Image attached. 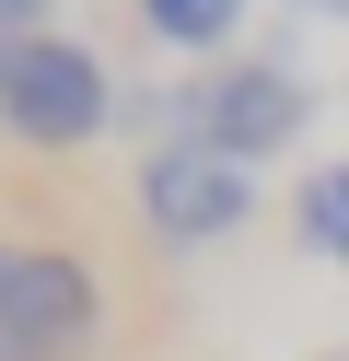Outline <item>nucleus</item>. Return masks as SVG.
Returning <instances> with one entry per match:
<instances>
[{"label":"nucleus","instance_id":"obj_3","mask_svg":"<svg viewBox=\"0 0 349 361\" xmlns=\"http://www.w3.org/2000/svg\"><path fill=\"white\" fill-rule=\"evenodd\" d=\"M105 326V291L59 245H0V361H70Z\"/></svg>","mask_w":349,"mask_h":361},{"label":"nucleus","instance_id":"obj_1","mask_svg":"<svg viewBox=\"0 0 349 361\" xmlns=\"http://www.w3.org/2000/svg\"><path fill=\"white\" fill-rule=\"evenodd\" d=\"M302 128H314V82L291 71V59H221V71L186 82V140H209L221 164H268V152H291Z\"/></svg>","mask_w":349,"mask_h":361},{"label":"nucleus","instance_id":"obj_8","mask_svg":"<svg viewBox=\"0 0 349 361\" xmlns=\"http://www.w3.org/2000/svg\"><path fill=\"white\" fill-rule=\"evenodd\" d=\"M291 12H302V24H349V0H291Z\"/></svg>","mask_w":349,"mask_h":361},{"label":"nucleus","instance_id":"obj_4","mask_svg":"<svg viewBox=\"0 0 349 361\" xmlns=\"http://www.w3.org/2000/svg\"><path fill=\"white\" fill-rule=\"evenodd\" d=\"M245 210H256V175L221 164L209 140H163L152 164H140V221H152L163 245H221Z\"/></svg>","mask_w":349,"mask_h":361},{"label":"nucleus","instance_id":"obj_2","mask_svg":"<svg viewBox=\"0 0 349 361\" xmlns=\"http://www.w3.org/2000/svg\"><path fill=\"white\" fill-rule=\"evenodd\" d=\"M116 105H128V94L105 82V59L70 47V35H35V47L12 59V82H0V128H12V140H35V152H82V140H105Z\"/></svg>","mask_w":349,"mask_h":361},{"label":"nucleus","instance_id":"obj_9","mask_svg":"<svg viewBox=\"0 0 349 361\" xmlns=\"http://www.w3.org/2000/svg\"><path fill=\"white\" fill-rule=\"evenodd\" d=\"M326 361H349V350H326Z\"/></svg>","mask_w":349,"mask_h":361},{"label":"nucleus","instance_id":"obj_7","mask_svg":"<svg viewBox=\"0 0 349 361\" xmlns=\"http://www.w3.org/2000/svg\"><path fill=\"white\" fill-rule=\"evenodd\" d=\"M47 12H59V0H0V47H35Z\"/></svg>","mask_w":349,"mask_h":361},{"label":"nucleus","instance_id":"obj_6","mask_svg":"<svg viewBox=\"0 0 349 361\" xmlns=\"http://www.w3.org/2000/svg\"><path fill=\"white\" fill-rule=\"evenodd\" d=\"M302 245H314V257L326 268H349V164H314V175H302Z\"/></svg>","mask_w":349,"mask_h":361},{"label":"nucleus","instance_id":"obj_5","mask_svg":"<svg viewBox=\"0 0 349 361\" xmlns=\"http://www.w3.org/2000/svg\"><path fill=\"white\" fill-rule=\"evenodd\" d=\"M140 24H152L175 59H209V71H221L233 35H245V0H140Z\"/></svg>","mask_w":349,"mask_h":361}]
</instances>
